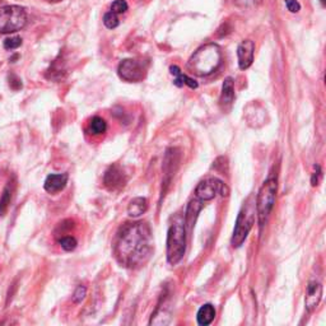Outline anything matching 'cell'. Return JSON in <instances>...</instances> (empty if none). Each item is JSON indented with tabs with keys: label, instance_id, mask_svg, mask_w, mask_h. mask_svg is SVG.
Returning <instances> with one entry per match:
<instances>
[{
	"label": "cell",
	"instance_id": "30",
	"mask_svg": "<svg viewBox=\"0 0 326 326\" xmlns=\"http://www.w3.org/2000/svg\"><path fill=\"white\" fill-rule=\"evenodd\" d=\"M50 1H54V3H56V1H60V0H50Z\"/></svg>",
	"mask_w": 326,
	"mask_h": 326
},
{
	"label": "cell",
	"instance_id": "14",
	"mask_svg": "<svg viewBox=\"0 0 326 326\" xmlns=\"http://www.w3.org/2000/svg\"><path fill=\"white\" fill-rule=\"evenodd\" d=\"M68 183V175L67 173H53L49 175L45 180L44 187L50 194H56L64 190Z\"/></svg>",
	"mask_w": 326,
	"mask_h": 326
},
{
	"label": "cell",
	"instance_id": "10",
	"mask_svg": "<svg viewBox=\"0 0 326 326\" xmlns=\"http://www.w3.org/2000/svg\"><path fill=\"white\" fill-rule=\"evenodd\" d=\"M321 298H323V285L320 282L312 280L307 284V289H306L305 305L307 311L312 312L318 309Z\"/></svg>",
	"mask_w": 326,
	"mask_h": 326
},
{
	"label": "cell",
	"instance_id": "5",
	"mask_svg": "<svg viewBox=\"0 0 326 326\" xmlns=\"http://www.w3.org/2000/svg\"><path fill=\"white\" fill-rule=\"evenodd\" d=\"M27 23V13L22 6H0V33H14Z\"/></svg>",
	"mask_w": 326,
	"mask_h": 326
},
{
	"label": "cell",
	"instance_id": "20",
	"mask_svg": "<svg viewBox=\"0 0 326 326\" xmlns=\"http://www.w3.org/2000/svg\"><path fill=\"white\" fill-rule=\"evenodd\" d=\"M106 130H107V124H106V121L102 117L94 116L90 119L89 125H88V131H89L90 134L101 135L106 133Z\"/></svg>",
	"mask_w": 326,
	"mask_h": 326
},
{
	"label": "cell",
	"instance_id": "8",
	"mask_svg": "<svg viewBox=\"0 0 326 326\" xmlns=\"http://www.w3.org/2000/svg\"><path fill=\"white\" fill-rule=\"evenodd\" d=\"M117 73L126 82H142L147 76V64L137 59H125L119 64Z\"/></svg>",
	"mask_w": 326,
	"mask_h": 326
},
{
	"label": "cell",
	"instance_id": "23",
	"mask_svg": "<svg viewBox=\"0 0 326 326\" xmlns=\"http://www.w3.org/2000/svg\"><path fill=\"white\" fill-rule=\"evenodd\" d=\"M128 3L125 0H115L114 3L111 4V12L116 13V14H122L128 10Z\"/></svg>",
	"mask_w": 326,
	"mask_h": 326
},
{
	"label": "cell",
	"instance_id": "7",
	"mask_svg": "<svg viewBox=\"0 0 326 326\" xmlns=\"http://www.w3.org/2000/svg\"><path fill=\"white\" fill-rule=\"evenodd\" d=\"M195 194L200 200L210 201L216 198L217 194H219L222 198H227L230 195V189L223 181L216 177H210L199 183L195 189Z\"/></svg>",
	"mask_w": 326,
	"mask_h": 326
},
{
	"label": "cell",
	"instance_id": "13",
	"mask_svg": "<svg viewBox=\"0 0 326 326\" xmlns=\"http://www.w3.org/2000/svg\"><path fill=\"white\" fill-rule=\"evenodd\" d=\"M235 99V82L231 77L224 79L223 85H222V93L221 98H219V105H221L222 110L228 111L231 108Z\"/></svg>",
	"mask_w": 326,
	"mask_h": 326
},
{
	"label": "cell",
	"instance_id": "4",
	"mask_svg": "<svg viewBox=\"0 0 326 326\" xmlns=\"http://www.w3.org/2000/svg\"><path fill=\"white\" fill-rule=\"evenodd\" d=\"M186 251V227L183 222L171 224L167 233V261L176 265L182 260Z\"/></svg>",
	"mask_w": 326,
	"mask_h": 326
},
{
	"label": "cell",
	"instance_id": "18",
	"mask_svg": "<svg viewBox=\"0 0 326 326\" xmlns=\"http://www.w3.org/2000/svg\"><path fill=\"white\" fill-rule=\"evenodd\" d=\"M169 72H171L172 76H175V81H173V83H175V85H177V87H182V85L186 84L189 85L191 89L198 88V83H196L192 78L187 77L186 74L181 73L180 68L176 67V65H171V67H169Z\"/></svg>",
	"mask_w": 326,
	"mask_h": 326
},
{
	"label": "cell",
	"instance_id": "19",
	"mask_svg": "<svg viewBox=\"0 0 326 326\" xmlns=\"http://www.w3.org/2000/svg\"><path fill=\"white\" fill-rule=\"evenodd\" d=\"M147 209H148V200L146 198L138 196V198L133 199L130 201L128 207V213L129 216L133 217V218H138V217L143 216L147 212Z\"/></svg>",
	"mask_w": 326,
	"mask_h": 326
},
{
	"label": "cell",
	"instance_id": "26",
	"mask_svg": "<svg viewBox=\"0 0 326 326\" xmlns=\"http://www.w3.org/2000/svg\"><path fill=\"white\" fill-rule=\"evenodd\" d=\"M323 176V171H321V167L319 164L315 166V172L312 173V178H311V183L312 186H318L319 182H320V178Z\"/></svg>",
	"mask_w": 326,
	"mask_h": 326
},
{
	"label": "cell",
	"instance_id": "31",
	"mask_svg": "<svg viewBox=\"0 0 326 326\" xmlns=\"http://www.w3.org/2000/svg\"><path fill=\"white\" fill-rule=\"evenodd\" d=\"M321 3H323V4H325V0H321Z\"/></svg>",
	"mask_w": 326,
	"mask_h": 326
},
{
	"label": "cell",
	"instance_id": "15",
	"mask_svg": "<svg viewBox=\"0 0 326 326\" xmlns=\"http://www.w3.org/2000/svg\"><path fill=\"white\" fill-rule=\"evenodd\" d=\"M169 323H171V311H169V306H167V302L164 301L157 306V309L149 320V325H168Z\"/></svg>",
	"mask_w": 326,
	"mask_h": 326
},
{
	"label": "cell",
	"instance_id": "2",
	"mask_svg": "<svg viewBox=\"0 0 326 326\" xmlns=\"http://www.w3.org/2000/svg\"><path fill=\"white\" fill-rule=\"evenodd\" d=\"M222 54L217 44H208L201 46L190 58L187 67L191 73L199 77H207L216 72L221 65Z\"/></svg>",
	"mask_w": 326,
	"mask_h": 326
},
{
	"label": "cell",
	"instance_id": "28",
	"mask_svg": "<svg viewBox=\"0 0 326 326\" xmlns=\"http://www.w3.org/2000/svg\"><path fill=\"white\" fill-rule=\"evenodd\" d=\"M9 200H10V198H9L8 189H5L3 198H1V200H0V214H3V213L5 212L6 207H8V204H9Z\"/></svg>",
	"mask_w": 326,
	"mask_h": 326
},
{
	"label": "cell",
	"instance_id": "9",
	"mask_svg": "<svg viewBox=\"0 0 326 326\" xmlns=\"http://www.w3.org/2000/svg\"><path fill=\"white\" fill-rule=\"evenodd\" d=\"M180 163V153L176 148H171L166 152V157L163 161V173H164V178H163V185L168 186L171 182L172 177L175 175L176 169Z\"/></svg>",
	"mask_w": 326,
	"mask_h": 326
},
{
	"label": "cell",
	"instance_id": "29",
	"mask_svg": "<svg viewBox=\"0 0 326 326\" xmlns=\"http://www.w3.org/2000/svg\"><path fill=\"white\" fill-rule=\"evenodd\" d=\"M237 1L244 4V5H251V4H253L255 1H257V0H237Z\"/></svg>",
	"mask_w": 326,
	"mask_h": 326
},
{
	"label": "cell",
	"instance_id": "17",
	"mask_svg": "<svg viewBox=\"0 0 326 326\" xmlns=\"http://www.w3.org/2000/svg\"><path fill=\"white\" fill-rule=\"evenodd\" d=\"M216 318V309H214V306L210 305V303H207V305H203L199 309L198 315H196V320H198V324L201 326H208L213 323Z\"/></svg>",
	"mask_w": 326,
	"mask_h": 326
},
{
	"label": "cell",
	"instance_id": "1",
	"mask_svg": "<svg viewBox=\"0 0 326 326\" xmlns=\"http://www.w3.org/2000/svg\"><path fill=\"white\" fill-rule=\"evenodd\" d=\"M155 251L152 230L144 222L126 223L120 228L115 242L117 261L129 269H139L149 261Z\"/></svg>",
	"mask_w": 326,
	"mask_h": 326
},
{
	"label": "cell",
	"instance_id": "16",
	"mask_svg": "<svg viewBox=\"0 0 326 326\" xmlns=\"http://www.w3.org/2000/svg\"><path fill=\"white\" fill-rule=\"evenodd\" d=\"M203 207V200H200V199H192V200L190 201L186 208V213H185V218H183L185 227L191 228L192 226H194V223H195L196 218H198L199 213L201 212Z\"/></svg>",
	"mask_w": 326,
	"mask_h": 326
},
{
	"label": "cell",
	"instance_id": "27",
	"mask_svg": "<svg viewBox=\"0 0 326 326\" xmlns=\"http://www.w3.org/2000/svg\"><path fill=\"white\" fill-rule=\"evenodd\" d=\"M285 5L288 8L289 12L292 13H298L301 9V4L298 3L297 0H285Z\"/></svg>",
	"mask_w": 326,
	"mask_h": 326
},
{
	"label": "cell",
	"instance_id": "21",
	"mask_svg": "<svg viewBox=\"0 0 326 326\" xmlns=\"http://www.w3.org/2000/svg\"><path fill=\"white\" fill-rule=\"evenodd\" d=\"M103 24H105L108 29L116 28V27L120 24L119 17H117L116 13H114V12L106 13V14L103 15Z\"/></svg>",
	"mask_w": 326,
	"mask_h": 326
},
{
	"label": "cell",
	"instance_id": "12",
	"mask_svg": "<svg viewBox=\"0 0 326 326\" xmlns=\"http://www.w3.org/2000/svg\"><path fill=\"white\" fill-rule=\"evenodd\" d=\"M103 183L108 190H117L126 183V176L117 164H114L106 171Z\"/></svg>",
	"mask_w": 326,
	"mask_h": 326
},
{
	"label": "cell",
	"instance_id": "3",
	"mask_svg": "<svg viewBox=\"0 0 326 326\" xmlns=\"http://www.w3.org/2000/svg\"><path fill=\"white\" fill-rule=\"evenodd\" d=\"M277 190H278V181L277 176H269L266 180L264 181L262 186L260 187L259 192L256 196V214L259 218L260 227H262L266 222V219L270 216L271 210L275 204V199H277Z\"/></svg>",
	"mask_w": 326,
	"mask_h": 326
},
{
	"label": "cell",
	"instance_id": "25",
	"mask_svg": "<svg viewBox=\"0 0 326 326\" xmlns=\"http://www.w3.org/2000/svg\"><path fill=\"white\" fill-rule=\"evenodd\" d=\"M85 294H87V288L84 285H78L73 294V302L74 303H82V301L85 298Z\"/></svg>",
	"mask_w": 326,
	"mask_h": 326
},
{
	"label": "cell",
	"instance_id": "11",
	"mask_svg": "<svg viewBox=\"0 0 326 326\" xmlns=\"http://www.w3.org/2000/svg\"><path fill=\"white\" fill-rule=\"evenodd\" d=\"M253 54H255V44L251 40L242 41L237 47L239 56V67L241 70H246L252 65Z\"/></svg>",
	"mask_w": 326,
	"mask_h": 326
},
{
	"label": "cell",
	"instance_id": "22",
	"mask_svg": "<svg viewBox=\"0 0 326 326\" xmlns=\"http://www.w3.org/2000/svg\"><path fill=\"white\" fill-rule=\"evenodd\" d=\"M59 244H60V246L64 248L65 251H73L76 250L78 242H77V240L74 239V237L64 236L59 240Z\"/></svg>",
	"mask_w": 326,
	"mask_h": 326
},
{
	"label": "cell",
	"instance_id": "24",
	"mask_svg": "<svg viewBox=\"0 0 326 326\" xmlns=\"http://www.w3.org/2000/svg\"><path fill=\"white\" fill-rule=\"evenodd\" d=\"M22 45V38L18 36H13V37H8L4 41V49L5 50H15Z\"/></svg>",
	"mask_w": 326,
	"mask_h": 326
},
{
	"label": "cell",
	"instance_id": "6",
	"mask_svg": "<svg viewBox=\"0 0 326 326\" xmlns=\"http://www.w3.org/2000/svg\"><path fill=\"white\" fill-rule=\"evenodd\" d=\"M253 223H255V209H253L252 205L247 204L240 210L239 216H237L232 239H231V244L233 247L237 248L242 246L244 240L247 239Z\"/></svg>",
	"mask_w": 326,
	"mask_h": 326
}]
</instances>
